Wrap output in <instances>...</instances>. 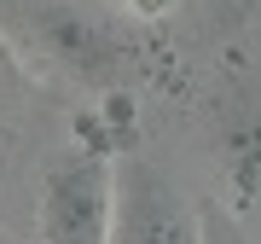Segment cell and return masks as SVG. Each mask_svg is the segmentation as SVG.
I'll list each match as a JSON object with an SVG mask.
<instances>
[{
  "label": "cell",
  "mask_w": 261,
  "mask_h": 244,
  "mask_svg": "<svg viewBox=\"0 0 261 244\" xmlns=\"http://www.w3.org/2000/svg\"><path fill=\"white\" fill-rule=\"evenodd\" d=\"M6 23H18L41 58L87 87H116L134 58V35L99 0H6Z\"/></svg>",
  "instance_id": "cell-1"
},
{
  "label": "cell",
  "mask_w": 261,
  "mask_h": 244,
  "mask_svg": "<svg viewBox=\"0 0 261 244\" xmlns=\"http://www.w3.org/2000/svg\"><path fill=\"white\" fill-rule=\"evenodd\" d=\"M116 157L82 145L47 163L41 175V238L47 244H111Z\"/></svg>",
  "instance_id": "cell-2"
},
{
  "label": "cell",
  "mask_w": 261,
  "mask_h": 244,
  "mask_svg": "<svg viewBox=\"0 0 261 244\" xmlns=\"http://www.w3.org/2000/svg\"><path fill=\"white\" fill-rule=\"evenodd\" d=\"M111 244H203V209L151 157H116Z\"/></svg>",
  "instance_id": "cell-3"
},
{
  "label": "cell",
  "mask_w": 261,
  "mask_h": 244,
  "mask_svg": "<svg viewBox=\"0 0 261 244\" xmlns=\"http://www.w3.org/2000/svg\"><path fill=\"white\" fill-rule=\"evenodd\" d=\"M215 151L226 169L232 209H261V82L238 58H226L215 82Z\"/></svg>",
  "instance_id": "cell-4"
},
{
  "label": "cell",
  "mask_w": 261,
  "mask_h": 244,
  "mask_svg": "<svg viewBox=\"0 0 261 244\" xmlns=\"http://www.w3.org/2000/svg\"><path fill=\"white\" fill-rule=\"evenodd\" d=\"M203 244H255V238L238 227V215H226V209H203Z\"/></svg>",
  "instance_id": "cell-5"
},
{
  "label": "cell",
  "mask_w": 261,
  "mask_h": 244,
  "mask_svg": "<svg viewBox=\"0 0 261 244\" xmlns=\"http://www.w3.org/2000/svg\"><path fill=\"white\" fill-rule=\"evenodd\" d=\"M6 70H12V58H6V53H0V76H6Z\"/></svg>",
  "instance_id": "cell-6"
},
{
  "label": "cell",
  "mask_w": 261,
  "mask_h": 244,
  "mask_svg": "<svg viewBox=\"0 0 261 244\" xmlns=\"http://www.w3.org/2000/svg\"><path fill=\"white\" fill-rule=\"evenodd\" d=\"M0 244H6V238H0Z\"/></svg>",
  "instance_id": "cell-7"
}]
</instances>
